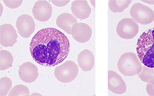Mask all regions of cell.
Instances as JSON below:
<instances>
[{"label": "cell", "instance_id": "cell-1", "mask_svg": "<svg viewBox=\"0 0 154 96\" xmlns=\"http://www.w3.org/2000/svg\"><path fill=\"white\" fill-rule=\"evenodd\" d=\"M70 51L66 35L54 28L43 29L32 38L30 52L33 59L40 65L53 67L63 62Z\"/></svg>", "mask_w": 154, "mask_h": 96}, {"label": "cell", "instance_id": "cell-2", "mask_svg": "<svg viewBox=\"0 0 154 96\" xmlns=\"http://www.w3.org/2000/svg\"><path fill=\"white\" fill-rule=\"evenodd\" d=\"M137 55L141 63L154 68V28L144 31L137 40Z\"/></svg>", "mask_w": 154, "mask_h": 96}, {"label": "cell", "instance_id": "cell-3", "mask_svg": "<svg viewBox=\"0 0 154 96\" xmlns=\"http://www.w3.org/2000/svg\"><path fill=\"white\" fill-rule=\"evenodd\" d=\"M142 63L137 55L128 52L122 55L117 63L118 70L122 75L133 76L138 75L142 70Z\"/></svg>", "mask_w": 154, "mask_h": 96}, {"label": "cell", "instance_id": "cell-4", "mask_svg": "<svg viewBox=\"0 0 154 96\" xmlns=\"http://www.w3.org/2000/svg\"><path fill=\"white\" fill-rule=\"evenodd\" d=\"M79 73V66L71 60L66 61L54 70L56 78L62 83H69L75 79Z\"/></svg>", "mask_w": 154, "mask_h": 96}, {"label": "cell", "instance_id": "cell-5", "mask_svg": "<svg viewBox=\"0 0 154 96\" xmlns=\"http://www.w3.org/2000/svg\"><path fill=\"white\" fill-rule=\"evenodd\" d=\"M130 13L132 19L137 23L146 25L154 21L153 10L140 3L133 5Z\"/></svg>", "mask_w": 154, "mask_h": 96}, {"label": "cell", "instance_id": "cell-6", "mask_svg": "<svg viewBox=\"0 0 154 96\" xmlns=\"http://www.w3.org/2000/svg\"><path fill=\"white\" fill-rule=\"evenodd\" d=\"M116 31L121 38L130 39L137 36L139 32V25L133 19L124 18L118 23Z\"/></svg>", "mask_w": 154, "mask_h": 96}, {"label": "cell", "instance_id": "cell-7", "mask_svg": "<svg viewBox=\"0 0 154 96\" xmlns=\"http://www.w3.org/2000/svg\"><path fill=\"white\" fill-rule=\"evenodd\" d=\"M18 33L24 38H29L35 30L33 19L28 14L20 16L16 20Z\"/></svg>", "mask_w": 154, "mask_h": 96}, {"label": "cell", "instance_id": "cell-8", "mask_svg": "<svg viewBox=\"0 0 154 96\" xmlns=\"http://www.w3.org/2000/svg\"><path fill=\"white\" fill-rule=\"evenodd\" d=\"M34 18L40 22L49 20L53 13V8L48 1L41 0L36 2L32 9Z\"/></svg>", "mask_w": 154, "mask_h": 96}, {"label": "cell", "instance_id": "cell-9", "mask_svg": "<svg viewBox=\"0 0 154 96\" xmlns=\"http://www.w3.org/2000/svg\"><path fill=\"white\" fill-rule=\"evenodd\" d=\"M18 35L16 30L10 23L0 26V44L4 47H12L17 43Z\"/></svg>", "mask_w": 154, "mask_h": 96}, {"label": "cell", "instance_id": "cell-10", "mask_svg": "<svg viewBox=\"0 0 154 96\" xmlns=\"http://www.w3.org/2000/svg\"><path fill=\"white\" fill-rule=\"evenodd\" d=\"M92 33L90 26L85 23H76L71 29V35L73 38L80 43H85L90 40Z\"/></svg>", "mask_w": 154, "mask_h": 96}, {"label": "cell", "instance_id": "cell-11", "mask_svg": "<svg viewBox=\"0 0 154 96\" xmlns=\"http://www.w3.org/2000/svg\"><path fill=\"white\" fill-rule=\"evenodd\" d=\"M38 75L37 67L30 62H25L19 67V76L25 83H33L38 78Z\"/></svg>", "mask_w": 154, "mask_h": 96}, {"label": "cell", "instance_id": "cell-12", "mask_svg": "<svg viewBox=\"0 0 154 96\" xmlns=\"http://www.w3.org/2000/svg\"><path fill=\"white\" fill-rule=\"evenodd\" d=\"M108 89L117 94H122L126 91V85L123 79L112 70L108 71Z\"/></svg>", "mask_w": 154, "mask_h": 96}, {"label": "cell", "instance_id": "cell-13", "mask_svg": "<svg viewBox=\"0 0 154 96\" xmlns=\"http://www.w3.org/2000/svg\"><path fill=\"white\" fill-rule=\"evenodd\" d=\"M71 10L73 16L80 20L88 19L91 13V8L88 3V2L85 0L73 2Z\"/></svg>", "mask_w": 154, "mask_h": 96}, {"label": "cell", "instance_id": "cell-14", "mask_svg": "<svg viewBox=\"0 0 154 96\" xmlns=\"http://www.w3.org/2000/svg\"><path fill=\"white\" fill-rule=\"evenodd\" d=\"M79 65L84 72H89L93 70L94 66L95 59L93 54L88 49L80 52L78 56Z\"/></svg>", "mask_w": 154, "mask_h": 96}, {"label": "cell", "instance_id": "cell-15", "mask_svg": "<svg viewBox=\"0 0 154 96\" xmlns=\"http://www.w3.org/2000/svg\"><path fill=\"white\" fill-rule=\"evenodd\" d=\"M76 23H78L76 17L69 13L61 14L56 19L57 26L69 35H71L72 26Z\"/></svg>", "mask_w": 154, "mask_h": 96}, {"label": "cell", "instance_id": "cell-16", "mask_svg": "<svg viewBox=\"0 0 154 96\" xmlns=\"http://www.w3.org/2000/svg\"><path fill=\"white\" fill-rule=\"evenodd\" d=\"M13 56L8 51H0V70L4 71L9 68L13 63Z\"/></svg>", "mask_w": 154, "mask_h": 96}, {"label": "cell", "instance_id": "cell-17", "mask_svg": "<svg viewBox=\"0 0 154 96\" xmlns=\"http://www.w3.org/2000/svg\"><path fill=\"white\" fill-rule=\"evenodd\" d=\"M132 3L131 0H113L109 1V7L113 12H122Z\"/></svg>", "mask_w": 154, "mask_h": 96}, {"label": "cell", "instance_id": "cell-18", "mask_svg": "<svg viewBox=\"0 0 154 96\" xmlns=\"http://www.w3.org/2000/svg\"><path fill=\"white\" fill-rule=\"evenodd\" d=\"M137 75L143 81L154 84V68H148L143 65L142 66V70Z\"/></svg>", "mask_w": 154, "mask_h": 96}, {"label": "cell", "instance_id": "cell-19", "mask_svg": "<svg viewBox=\"0 0 154 96\" xmlns=\"http://www.w3.org/2000/svg\"><path fill=\"white\" fill-rule=\"evenodd\" d=\"M12 81L8 77H3L0 79V95L6 96L8 95L12 88Z\"/></svg>", "mask_w": 154, "mask_h": 96}, {"label": "cell", "instance_id": "cell-20", "mask_svg": "<svg viewBox=\"0 0 154 96\" xmlns=\"http://www.w3.org/2000/svg\"><path fill=\"white\" fill-rule=\"evenodd\" d=\"M9 96H29L30 95V92L28 88L26 86L22 85H19L14 88L10 91L8 94Z\"/></svg>", "mask_w": 154, "mask_h": 96}, {"label": "cell", "instance_id": "cell-21", "mask_svg": "<svg viewBox=\"0 0 154 96\" xmlns=\"http://www.w3.org/2000/svg\"><path fill=\"white\" fill-rule=\"evenodd\" d=\"M5 5L8 7L9 8L11 9H16L18 7H19L22 3V1H3Z\"/></svg>", "mask_w": 154, "mask_h": 96}, {"label": "cell", "instance_id": "cell-22", "mask_svg": "<svg viewBox=\"0 0 154 96\" xmlns=\"http://www.w3.org/2000/svg\"><path fill=\"white\" fill-rule=\"evenodd\" d=\"M146 92L149 95L154 96V84L147 83L146 85Z\"/></svg>", "mask_w": 154, "mask_h": 96}, {"label": "cell", "instance_id": "cell-23", "mask_svg": "<svg viewBox=\"0 0 154 96\" xmlns=\"http://www.w3.org/2000/svg\"><path fill=\"white\" fill-rule=\"evenodd\" d=\"M52 3L56 6L61 7L67 5L69 3V0L68 1H52Z\"/></svg>", "mask_w": 154, "mask_h": 96}, {"label": "cell", "instance_id": "cell-24", "mask_svg": "<svg viewBox=\"0 0 154 96\" xmlns=\"http://www.w3.org/2000/svg\"><path fill=\"white\" fill-rule=\"evenodd\" d=\"M143 2H146V3H150L151 5H153V4H154V2H151V1H149V2H147V1H143Z\"/></svg>", "mask_w": 154, "mask_h": 96}, {"label": "cell", "instance_id": "cell-25", "mask_svg": "<svg viewBox=\"0 0 154 96\" xmlns=\"http://www.w3.org/2000/svg\"><path fill=\"white\" fill-rule=\"evenodd\" d=\"M91 3H93V6H94V7H95V5H94V3H95V2H94H94H93V1H91Z\"/></svg>", "mask_w": 154, "mask_h": 96}, {"label": "cell", "instance_id": "cell-26", "mask_svg": "<svg viewBox=\"0 0 154 96\" xmlns=\"http://www.w3.org/2000/svg\"><path fill=\"white\" fill-rule=\"evenodd\" d=\"M1 9H1V15H2V10H3V9H3V6H2V5H1Z\"/></svg>", "mask_w": 154, "mask_h": 96}]
</instances>
